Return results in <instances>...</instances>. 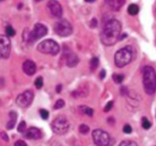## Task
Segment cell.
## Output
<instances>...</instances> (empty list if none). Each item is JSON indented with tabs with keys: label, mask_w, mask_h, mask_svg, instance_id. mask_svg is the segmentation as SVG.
<instances>
[{
	"label": "cell",
	"mask_w": 156,
	"mask_h": 146,
	"mask_svg": "<svg viewBox=\"0 0 156 146\" xmlns=\"http://www.w3.org/2000/svg\"><path fill=\"white\" fill-rule=\"evenodd\" d=\"M78 109H79V112L81 114H83V115H87L88 116L90 117L93 116V115H94V109L88 107V106H84V105L79 106Z\"/></svg>",
	"instance_id": "18"
},
{
	"label": "cell",
	"mask_w": 156,
	"mask_h": 146,
	"mask_svg": "<svg viewBox=\"0 0 156 146\" xmlns=\"http://www.w3.org/2000/svg\"><path fill=\"white\" fill-rule=\"evenodd\" d=\"M11 53V41L6 35L0 34V58H8Z\"/></svg>",
	"instance_id": "10"
},
{
	"label": "cell",
	"mask_w": 156,
	"mask_h": 146,
	"mask_svg": "<svg viewBox=\"0 0 156 146\" xmlns=\"http://www.w3.org/2000/svg\"><path fill=\"white\" fill-rule=\"evenodd\" d=\"M112 106H113V102L112 101L108 102L107 104L106 105V106H105V108H104V112H109V111L112 109Z\"/></svg>",
	"instance_id": "30"
},
{
	"label": "cell",
	"mask_w": 156,
	"mask_h": 146,
	"mask_svg": "<svg viewBox=\"0 0 156 146\" xmlns=\"http://www.w3.org/2000/svg\"><path fill=\"white\" fill-rule=\"evenodd\" d=\"M23 136L26 139H39L41 138V132L35 127H31L23 132Z\"/></svg>",
	"instance_id": "13"
},
{
	"label": "cell",
	"mask_w": 156,
	"mask_h": 146,
	"mask_svg": "<svg viewBox=\"0 0 156 146\" xmlns=\"http://www.w3.org/2000/svg\"><path fill=\"white\" fill-rule=\"evenodd\" d=\"M43 84H44V83H43V78L41 77H37L36 78L35 81H34V85H35L36 88L38 89V90L41 89L43 87Z\"/></svg>",
	"instance_id": "23"
},
{
	"label": "cell",
	"mask_w": 156,
	"mask_h": 146,
	"mask_svg": "<svg viewBox=\"0 0 156 146\" xmlns=\"http://www.w3.org/2000/svg\"><path fill=\"white\" fill-rule=\"evenodd\" d=\"M48 34V28L45 25L41 23H37L34 25L32 31H30L27 37V41L30 45H32L34 42L44 37Z\"/></svg>",
	"instance_id": "6"
},
{
	"label": "cell",
	"mask_w": 156,
	"mask_h": 146,
	"mask_svg": "<svg viewBox=\"0 0 156 146\" xmlns=\"http://www.w3.org/2000/svg\"><path fill=\"white\" fill-rule=\"evenodd\" d=\"M15 145H16V146H27V144L25 142V141H22V140H19V141H17L16 143H15Z\"/></svg>",
	"instance_id": "33"
},
{
	"label": "cell",
	"mask_w": 156,
	"mask_h": 146,
	"mask_svg": "<svg viewBox=\"0 0 156 146\" xmlns=\"http://www.w3.org/2000/svg\"><path fill=\"white\" fill-rule=\"evenodd\" d=\"M64 105H65V103H64V100H61V99H60V100H58V101L55 103V106H54V109H61V108L64 107Z\"/></svg>",
	"instance_id": "25"
},
{
	"label": "cell",
	"mask_w": 156,
	"mask_h": 146,
	"mask_svg": "<svg viewBox=\"0 0 156 146\" xmlns=\"http://www.w3.org/2000/svg\"><path fill=\"white\" fill-rule=\"evenodd\" d=\"M17 116H18L17 113H16V112H15V111H11V112H9L10 119L6 125L7 129L10 130V129H12L13 128L15 127L16 121H17Z\"/></svg>",
	"instance_id": "16"
},
{
	"label": "cell",
	"mask_w": 156,
	"mask_h": 146,
	"mask_svg": "<svg viewBox=\"0 0 156 146\" xmlns=\"http://www.w3.org/2000/svg\"><path fill=\"white\" fill-rule=\"evenodd\" d=\"M120 146H137V144L132 141H123L119 144Z\"/></svg>",
	"instance_id": "29"
},
{
	"label": "cell",
	"mask_w": 156,
	"mask_h": 146,
	"mask_svg": "<svg viewBox=\"0 0 156 146\" xmlns=\"http://www.w3.org/2000/svg\"><path fill=\"white\" fill-rule=\"evenodd\" d=\"M37 50L39 52L45 55H56L60 52V46L55 41L51 39H47L41 43L38 44L37 47Z\"/></svg>",
	"instance_id": "4"
},
{
	"label": "cell",
	"mask_w": 156,
	"mask_h": 146,
	"mask_svg": "<svg viewBox=\"0 0 156 146\" xmlns=\"http://www.w3.org/2000/svg\"><path fill=\"white\" fill-rule=\"evenodd\" d=\"M136 55V52L133 47H125L116 52V53L115 54L114 56L115 64L118 67H125L134 60Z\"/></svg>",
	"instance_id": "2"
},
{
	"label": "cell",
	"mask_w": 156,
	"mask_h": 146,
	"mask_svg": "<svg viewBox=\"0 0 156 146\" xmlns=\"http://www.w3.org/2000/svg\"><path fill=\"white\" fill-rule=\"evenodd\" d=\"M39 1H41V0H36V2H39Z\"/></svg>",
	"instance_id": "38"
},
{
	"label": "cell",
	"mask_w": 156,
	"mask_h": 146,
	"mask_svg": "<svg viewBox=\"0 0 156 146\" xmlns=\"http://www.w3.org/2000/svg\"><path fill=\"white\" fill-rule=\"evenodd\" d=\"M88 93H89V91H88L87 88H86V87H80V88L73 91L71 95L74 98H79V97H86L88 95Z\"/></svg>",
	"instance_id": "17"
},
{
	"label": "cell",
	"mask_w": 156,
	"mask_h": 146,
	"mask_svg": "<svg viewBox=\"0 0 156 146\" xmlns=\"http://www.w3.org/2000/svg\"><path fill=\"white\" fill-rule=\"evenodd\" d=\"M5 32H6L7 35L9 37H13V36L16 34V31L14 30V28L11 26V25H8V26L5 28Z\"/></svg>",
	"instance_id": "24"
},
{
	"label": "cell",
	"mask_w": 156,
	"mask_h": 146,
	"mask_svg": "<svg viewBox=\"0 0 156 146\" xmlns=\"http://www.w3.org/2000/svg\"><path fill=\"white\" fill-rule=\"evenodd\" d=\"M99 64H100V61H99L98 58H96V57L93 58L90 60V69L91 71H95L97 67H98Z\"/></svg>",
	"instance_id": "20"
},
{
	"label": "cell",
	"mask_w": 156,
	"mask_h": 146,
	"mask_svg": "<svg viewBox=\"0 0 156 146\" xmlns=\"http://www.w3.org/2000/svg\"><path fill=\"white\" fill-rule=\"evenodd\" d=\"M64 54H65L64 57H65L66 64H67V67H76L79 63V61H80L77 55L73 53V52H70V51H66V52H64Z\"/></svg>",
	"instance_id": "12"
},
{
	"label": "cell",
	"mask_w": 156,
	"mask_h": 146,
	"mask_svg": "<svg viewBox=\"0 0 156 146\" xmlns=\"http://www.w3.org/2000/svg\"><path fill=\"white\" fill-rule=\"evenodd\" d=\"M90 27L91 28H96L97 26V20L96 19H93L90 22Z\"/></svg>",
	"instance_id": "34"
},
{
	"label": "cell",
	"mask_w": 156,
	"mask_h": 146,
	"mask_svg": "<svg viewBox=\"0 0 156 146\" xmlns=\"http://www.w3.org/2000/svg\"><path fill=\"white\" fill-rule=\"evenodd\" d=\"M40 115H41V117L43 119L46 120L48 119L49 116V112L48 111H47L44 109H40Z\"/></svg>",
	"instance_id": "28"
},
{
	"label": "cell",
	"mask_w": 156,
	"mask_h": 146,
	"mask_svg": "<svg viewBox=\"0 0 156 146\" xmlns=\"http://www.w3.org/2000/svg\"><path fill=\"white\" fill-rule=\"evenodd\" d=\"M1 103H1V100H0V105H1Z\"/></svg>",
	"instance_id": "39"
},
{
	"label": "cell",
	"mask_w": 156,
	"mask_h": 146,
	"mask_svg": "<svg viewBox=\"0 0 156 146\" xmlns=\"http://www.w3.org/2000/svg\"><path fill=\"white\" fill-rule=\"evenodd\" d=\"M144 90L148 95H153L156 91V72L151 66L143 68Z\"/></svg>",
	"instance_id": "3"
},
{
	"label": "cell",
	"mask_w": 156,
	"mask_h": 146,
	"mask_svg": "<svg viewBox=\"0 0 156 146\" xmlns=\"http://www.w3.org/2000/svg\"><path fill=\"white\" fill-rule=\"evenodd\" d=\"M48 8L49 9L51 14L56 18H61L63 14V9L61 4L57 0H50L48 2Z\"/></svg>",
	"instance_id": "11"
},
{
	"label": "cell",
	"mask_w": 156,
	"mask_h": 146,
	"mask_svg": "<svg viewBox=\"0 0 156 146\" xmlns=\"http://www.w3.org/2000/svg\"><path fill=\"white\" fill-rule=\"evenodd\" d=\"M54 31L61 37H67L70 35L73 32V28L68 21L65 19H61L58 22H55L54 25Z\"/></svg>",
	"instance_id": "7"
},
{
	"label": "cell",
	"mask_w": 156,
	"mask_h": 146,
	"mask_svg": "<svg viewBox=\"0 0 156 146\" xmlns=\"http://www.w3.org/2000/svg\"><path fill=\"white\" fill-rule=\"evenodd\" d=\"M123 132L126 134H129L133 132V129L129 125H126L123 127Z\"/></svg>",
	"instance_id": "31"
},
{
	"label": "cell",
	"mask_w": 156,
	"mask_h": 146,
	"mask_svg": "<svg viewBox=\"0 0 156 146\" xmlns=\"http://www.w3.org/2000/svg\"><path fill=\"white\" fill-rule=\"evenodd\" d=\"M0 136H1V138H2L5 141H9V139L8 135H7V134L5 133V132H1V133H0Z\"/></svg>",
	"instance_id": "32"
},
{
	"label": "cell",
	"mask_w": 156,
	"mask_h": 146,
	"mask_svg": "<svg viewBox=\"0 0 156 146\" xmlns=\"http://www.w3.org/2000/svg\"><path fill=\"white\" fill-rule=\"evenodd\" d=\"M2 1H3V0H0V2H2Z\"/></svg>",
	"instance_id": "40"
},
{
	"label": "cell",
	"mask_w": 156,
	"mask_h": 146,
	"mask_svg": "<svg viewBox=\"0 0 156 146\" xmlns=\"http://www.w3.org/2000/svg\"><path fill=\"white\" fill-rule=\"evenodd\" d=\"M18 132L23 133L25 130H26V123L25 121H22L19 123V126H18Z\"/></svg>",
	"instance_id": "27"
},
{
	"label": "cell",
	"mask_w": 156,
	"mask_h": 146,
	"mask_svg": "<svg viewBox=\"0 0 156 146\" xmlns=\"http://www.w3.org/2000/svg\"><path fill=\"white\" fill-rule=\"evenodd\" d=\"M94 143L99 146H107L111 143V138L109 133L102 129H95L92 132Z\"/></svg>",
	"instance_id": "8"
},
{
	"label": "cell",
	"mask_w": 156,
	"mask_h": 146,
	"mask_svg": "<svg viewBox=\"0 0 156 146\" xmlns=\"http://www.w3.org/2000/svg\"><path fill=\"white\" fill-rule=\"evenodd\" d=\"M90 131V128L88 127L87 125L82 124L79 126V132L82 134H87Z\"/></svg>",
	"instance_id": "26"
},
{
	"label": "cell",
	"mask_w": 156,
	"mask_h": 146,
	"mask_svg": "<svg viewBox=\"0 0 156 146\" xmlns=\"http://www.w3.org/2000/svg\"><path fill=\"white\" fill-rule=\"evenodd\" d=\"M122 25L117 19H112L103 25L100 34V41L105 46H112L119 40Z\"/></svg>",
	"instance_id": "1"
},
{
	"label": "cell",
	"mask_w": 156,
	"mask_h": 146,
	"mask_svg": "<svg viewBox=\"0 0 156 146\" xmlns=\"http://www.w3.org/2000/svg\"><path fill=\"white\" fill-rule=\"evenodd\" d=\"M126 0H105L106 5L113 11H119L125 4Z\"/></svg>",
	"instance_id": "15"
},
{
	"label": "cell",
	"mask_w": 156,
	"mask_h": 146,
	"mask_svg": "<svg viewBox=\"0 0 156 146\" xmlns=\"http://www.w3.org/2000/svg\"><path fill=\"white\" fill-rule=\"evenodd\" d=\"M142 126L143 129H149L150 128H151V123L148 121V119L145 118V117H143V118L142 119Z\"/></svg>",
	"instance_id": "22"
},
{
	"label": "cell",
	"mask_w": 156,
	"mask_h": 146,
	"mask_svg": "<svg viewBox=\"0 0 156 146\" xmlns=\"http://www.w3.org/2000/svg\"><path fill=\"white\" fill-rule=\"evenodd\" d=\"M61 89H62V87H61V85H58V86H57V87H56L57 93H61Z\"/></svg>",
	"instance_id": "36"
},
{
	"label": "cell",
	"mask_w": 156,
	"mask_h": 146,
	"mask_svg": "<svg viewBox=\"0 0 156 146\" xmlns=\"http://www.w3.org/2000/svg\"><path fill=\"white\" fill-rule=\"evenodd\" d=\"M112 80L115 84H121L124 80V75L121 73H113L112 74Z\"/></svg>",
	"instance_id": "21"
},
{
	"label": "cell",
	"mask_w": 156,
	"mask_h": 146,
	"mask_svg": "<svg viewBox=\"0 0 156 146\" xmlns=\"http://www.w3.org/2000/svg\"><path fill=\"white\" fill-rule=\"evenodd\" d=\"M106 77V70H102L101 72L100 73V78L101 80L104 79V77Z\"/></svg>",
	"instance_id": "35"
},
{
	"label": "cell",
	"mask_w": 156,
	"mask_h": 146,
	"mask_svg": "<svg viewBox=\"0 0 156 146\" xmlns=\"http://www.w3.org/2000/svg\"><path fill=\"white\" fill-rule=\"evenodd\" d=\"M70 127V123L64 116H60L53 120L51 123L52 131L57 135H64L67 133Z\"/></svg>",
	"instance_id": "5"
},
{
	"label": "cell",
	"mask_w": 156,
	"mask_h": 146,
	"mask_svg": "<svg viewBox=\"0 0 156 146\" xmlns=\"http://www.w3.org/2000/svg\"><path fill=\"white\" fill-rule=\"evenodd\" d=\"M85 2H90V3H91V2H94L96 1V0H84Z\"/></svg>",
	"instance_id": "37"
},
{
	"label": "cell",
	"mask_w": 156,
	"mask_h": 146,
	"mask_svg": "<svg viewBox=\"0 0 156 146\" xmlns=\"http://www.w3.org/2000/svg\"><path fill=\"white\" fill-rule=\"evenodd\" d=\"M139 8L136 4H131L128 7V13L130 16H136L139 13Z\"/></svg>",
	"instance_id": "19"
},
{
	"label": "cell",
	"mask_w": 156,
	"mask_h": 146,
	"mask_svg": "<svg viewBox=\"0 0 156 146\" xmlns=\"http://www.w3.org/2000/svg\"><path fill=\"white\" fill-rule=\"evenodd\" d=\"M22 70L28 76H32L36 72V64L31 60H27L22 64Z\"/></svg>",
	"instance_id": "14"
},
{
	"label": "cell",
	"mask_w": 156,
	"mask_h": 146,
	"mask_svg": "<svg viewBox=\"0 0 156 146\" xmlns=\"http://www.w3.org/2000/svg\"><path fill=\"white\" fill-rule=\"evenodd\" d=\"M34 98V93L32 90H25L21 93L16 98V103L21 108H27L31 104Z\"/></svg>",
	"instance_id": "9"
}]
</instances>
